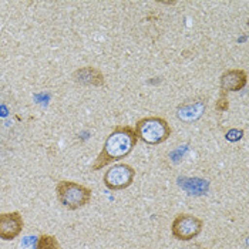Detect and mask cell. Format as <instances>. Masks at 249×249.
Listing matches in <instances>:
<instances>
[{
    "label": "cell",
    "mask_w": 249,
    "mask_h": 249,
    "mask_svg": "<svg viewBox=\"0 0 249 249\" xmlns=\"http://www.w3.org/2000/svg\"><path fill=\"white\" fill-rule=\"evenodd\" d=\"M137 141H138V137H137V133L133 127L121 125V127L114 128V131H111L110 135L107 137V140L103 145V150L97 155L91 170L98 171L111 162L125 158L134 150Z\"/></svg>",
    "instance_id": "1"
},
{
    "label": "cell",
    "mask_w": 249,
    "mask_h": 249,
    "mask_svg": "<svg viewBox=\"0 0 249 249\" xmlns=\"http://www.w3.org/2000/svg\"><path fill=\"white\" fill-rule=\"evenodd\" d=\"M137 137L150 145L165 142L171 135V127L162 117H144L135 124Z\"/></svg>",
    "instance_id": "2"
},
{
    "label": "cell",
    "mask_w": 249,
    "mask_h": 249,
    "mask_svg": "<svg viewBox=\"0 0 249 249\" xmlns=\"http://www.w3.org/2000/svg\"><path fill=\"white\" fill-rule=\"evenodd\" d=\"M56 195L58 202L64 208L70 211H76L86 207L91 201L93 191L89 187L81 185L74 181H60L56 185Z\"/></svg>",
    "instance_id": "3"
},
{
    "label": "cell",
    "mask_w": 249,
    "mask_h": 249,
    "mask_svg": "<svg viewBox=\"0 0 249 249\" xmlns=\"http://www.w3.org/2000/svg\"><path fill=\"white\" fill-rule=\"evenodd\" d=\"M204 228V221L192 213H179L171 224V233L178 241H191L196 238Z\"/></svg>",
    "instance_id": "4"
},
{
    "label": "cell",
    "mask_w": 249,
    "mask_h": 249,
    "mask_svg": "<svg viewBox=\"0 0 249 249\" xmlns=\"http://www.w3.org/2000/svg\"><path fill=\"white\" fill-rule=\"evenodd\" d=\"M135 178V170L128 164H115L104 174V185L110 191H123L128 188Z\"/></svg>",
    "instance_id": "5"
},
{
    "label": "cell",
    "mask_w": 249,
    "mask_h": 249,
    "mask_svg": "<svg viewBox=\"0 0 249 249\" xmlns=\"http://www.w3.org/2000/svg\"><path fill=\"white\" fill-rule=\"evenodd\" d=\"M24 227L23 216L19 211L0 213V239L13 241L19 236Z\"/></svg>",
    "instance_id": "6"
},
{
    "label": "cell",
    "mask_w": 249,
    "mask_h": 249,
    "mask_svg": "<svg viewBox=\"0 0 249 249\" xmlns=\"http://www.w3.org/2000/svg\"><path fill=\"white\" fill-rule=\"evenodd\" d=\"M248 83V74L245 70L241 69H231L227 70L222 76H221V91L222 93H230V91H239L242 89H245Z\"/></svg>",
    "instance_id": "7"
},
{
    "label": "cell",
    "mask_w": 249,
    "mask_h": 249,
    "mask_svg": "<svg viewBox=\"0 0 249 249\" xmlns=\"http://www.w3.org/2000/svg\"><path fill=\"white\" fill-rule=\"evenodd\" d=\"M73 78L80 84L93 86V87H101L106 83L104 74L96 67H81L74 71Z\"/></svg>",
    "instance_id": "8"
},
{
    "label": "cell",
    "mask_w": 249,
    "mask_h": 249,
    "mask_svg": "<svg viewBox=\"0 0 249 249\" xmlns=\"http://www.w3.org/2000/svg\"><path fill=\"white\" fill-rule=\"evenodd\" d=\"M204 111H205V104L202 101H190V103H184L178 107L177 117L181 121L192 123V121L198 120Z\"/></svg>",
    "instance_id": "9"
},
{
    "label": "cell",
    "mask_w": 249,
    "mask_h": 249,
    "mask_svg": "<svg viewBox=\"0 0 249 249\" xmlns=\"http://www.w3.org/2000/svg\"><path fill=\"white\" fill-rule=\"evenodd\" d=\"M178 184L181 188H184L188 194L192 195H204L208 192L210 188V184L208 181L205 179H201V178H179L178 179Z\"/></svg>",
    "instance_id": "10"
},
{
    "label": "cell",
    "mask_w": 249,
    "mask_h": 249,
    "mask_svg": "<svg viewBox=\"0 0 249 249\" xmlns=\"http://www.w3.org/2000/svg\"><path fill=\"white\" fill-rule=\"evenodd\" d=\"M36 249H61V245L54 235L43 233L40 235L36 244Z\"/></svg>",
    "instance_id": "11"
},
{
    "label": "cell",
    "mask_w": 249,
    "mask_h": 249,
    "mask_svg": "<svg viewBox=\"0 0 249 249\" xmlns=\"http://www.w3.org/2000/svg\"><path fill=\"white\" fill-rule=\"evenodd\" d=\"M228 107H230L228 98L225 96V93H221L219 100L216 101V110H218V111H225V110H228Z\"/></svg>",
    "instance_id": "12"
}]
</instances>
